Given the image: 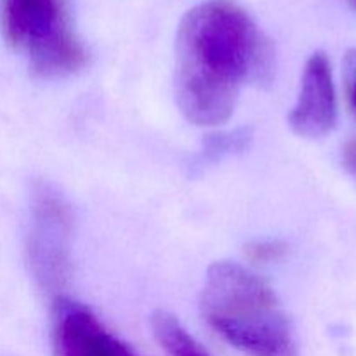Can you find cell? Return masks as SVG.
<instances>
[{
    "mask_svg": "<svg viewBox=\"0 0 356 356\" xmlns=\"http://www.w3.org/2000/svg\"><path fill=\"white\" fill-rule=\"evenodd\" d=\"M343 165L348 174L356 179V138L348 139L343 146Z\"/></svg>",
    "mask_w": 356,
    "mask_h": 356,
    "instance_id": "10",
    "label": "cell"
},
{
    "mask_svg": "<svg viewBox=\"0 0 356 356\" xmlns=\"http://www.w3.org/2000/svg\"><path fill=\"white\" fill-rule=\"evenodd\" d=\"M200 308L209 327L245 356H299L277 296L242 264L219 261L209 268Z\"/></svg>",
    "mask_w": 356,
    "mask_h": 356,
    "instance_id": "2",
    "label": "cell"
},
{
    "mask_svg": "<svg viewBox=\"0 0 356 356\" xmlns=\"http://www.w3.org/2000/svg\"><path fill=\"white\" fill-rule=\"evenodd\" d=\"M54 337L59 356H138L87 309L56 302Z\"/></svg>",
    "mask_w": 356,
    "mask_h": 356,
    "instance_id": "6",
    "label": "cell"
},
{
    "mask_svg": "<svg viewBox=\"0 0 356 356\" xmlns=\"http://www.w3.org/2000/svg\"><path fill=\"white\" fill-rule=\"evenodd\" d=\"M0 23L7 44L26 54L40 79H61L83 68L87 52L66 16L65 0H2Z\"/></svg>",
    "mask_w": 356,
    "mask_h": 356,
    "instance_id": "3",
    "label": "cell"
},
{
    "mask_svg": "<svg viewBox=\"0 0 356 356\" xmlns=\"http://www.w3.org/2000/svg\"><path fill=\"white\" fill-rule=\"evenodd\" d=\"M72 214L66 202L52 188L40 186L33 193L28 259L44 289H56L68 273Z\"/></svg>",
    "mask_w": 356,
    "mask_h": 356,
    "instance_id": "4",
    "label": "cell"
},
{
    "mask_svg": "<svg viewBox=\"0 0 356 356\" xmlns=\"http://www.w3.org/2000/svg\"><path fill=\"white\" fill-rule=\"evenodd\" d=\"M152 329L156 343L162 346L167 356H211L170 313H155L152 318Z\"/></svg>",
    "mask_w": 356,
    "mask_h": 356,
    "instance_id": "7",
    "label": "cell"
},
{
    "mask_svg": "<svg viewBox=\"0 0 356 356\" xmlns=\"http://www.w3.org/2000/svg\"><path fill=\"white\" fill-rule=\"evenodd\" d=\"M292 131L301 138L318 139L337 124V92L332 65L325 52L309 56L302 70L298 99L289 115Z\"/></svg>",
    "mask_w": 356,
    "mask_h": 356,
    "instance_id": "5",
    "label": "cell"
},
{
    "mask_svg": "<svg viewBox=\"0 0 356 356\" xmlns=\"http://www.w3.org/2000/svg\"><path fill=\"white\" fill-rule=\"evenodd\" d=\"M247 254L256 263H271L284 257L285 245H282L280 242H256L249 245Z\"/></svg>",
    "mask_w": 356,
    "mask_h": 356,
    "instance_id": "9",
    "label": "cell"
},
{
    "mask_svg": "<svg viewBox=\"0 0 356 356\" xmlns=\"http://www.w3.org/2000/svg\"><path fill=\"white\" fill-rule=\"evenodd\" d=\"M351 2H353V6L356 7V0H351Z\"/></svg>",
    "mask_w": 356,
    "mask_h": 356,
    "instance_id": "11",
    "label": "cell"
},
{
    "mask_svg": "<svg viewBox=\"0 0 356 356\" xmlns=\"http://www.w3.org/2000/svg\"><path fill=\"white\" fill-rule=\"evenodd\" d=\"M343 79L350 110L356 117V49H350L343 61Z\"/></svg>",
    "mask_w": 356,
    "mask_h": 356,
    "instance_id": "8",
    "label": "cell"
},
{
    "mask_svg": "<svg viewBox=\"0 0 356 356\" xmlns=\"http://www.w3.org/2000/svg\"><path fill=\"white\" fill-rule=\"evenodd\" d=\"M271 68V44L233 0H205L181 19L174 89L191 124H225L242 87L268 80Z\"/></svg>",
    "mask_w": 356,
    "mask_h": 356,
    "instance_id": "1",
    "label": "cell"
}]
</instances>
